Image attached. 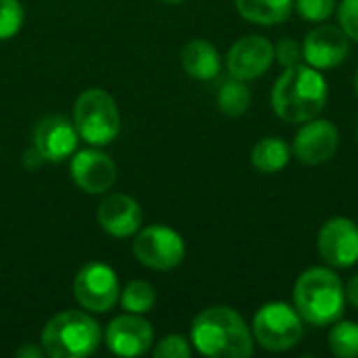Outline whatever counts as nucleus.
Wrapping results in <instances>:
<instances>
[{"instance_id": "31", "label": "nucleus", "mask_w": 358, "mask_h": 358, "mask_svg": "<svg viewBox=\"0 0 358 358\" xmlns=\"http://www.w3.org/2000/svg\"><path fill=\"white\" fill-rule=\"evenodd\" d=\"M164 2H182V0H164Z\"/></svg>"}, {"instance_id": "3", "label": "nucleus", "mask_w": 358, "mask_h": 358, "mask_svg": "<svg viewBox=\"0 0 358 358\" xmlns=\"http://www.w3.org/2000/svg\"><path fill=\"white\" fill-rule=\"evenodd\" d=\"M294 306L315 327L334 325L344 317L346 306L342 279L327 266L306 268L294 285Z\"/></svg>"}, {"instance_id": "21", "label": "nucleus", "mask_w": 358, "mask_h": 358, "mask_svg": "<svg viewBox=\"0 0 358 358\" xmlns=\"http://www.w3.org/2000/svg\"><path fill=\"white\" fill-rule=\"evenodd\" d=\"M329 348L338 358L358 357V323L336 321L329 331Z\"/></svg>"}, {"instance_id": "11", "label": "nucleus", "mask_w": 358, "mask_h": 358, "mask_svg": "<svg viewBox=\"0 0 358 358\" xmlns=\"http://www.w3.org/2000/svg\"><path fill=\"white\" fill-rule=\"evenodd\" d=\"M350 52V38L342 27L319 25L310 29L302 42V59L315 69H334Z\"/></svg>"}, {"instance_id": "6", "label": "nucleus", "mask_w": 358, "mask_h": 358, "mask_svg": "<svg viewBox=\"0 0 358 358\" xmlns=\"http://www.w3.org/2000/svg\"><path fill=\"white\" fill-rule=\"evenodd\" d=\"M252 334L264 350L285 352L300 344L304 336V319L285 302H268L254 315Z\"/></svg>"}, {"instance_id": "1", "label": "nucleus", "mask_w": 358, "mask_h": 358, "mask_svg": "<svg viewBox=\"0 0 358 358\" xmlns=\"http://www.w3.org/2000/svg\"><path fill=\"white\" fill-rule=\"evenodd\" d=\"M271 105L279 120L304 124L317 117L327 105V82L323 73L308 63L285 67L273 84Z\"/></svg>"}, {"instance_id": "15", "label": "nucleus", "mask_w": 358, "mask_h": 358, "mask_svg": "<svg viewBox=\"0 0 358 358\" xmlns=\"http://www.w3.org/2000/svg\"><path fill=\"white\" fill-rule=\"evenodd\" d=\"M78 130L61 115L44 117L34 132V149L46 162H63L78 147Z\"/></svg>"}, {"instance_id": "20", "label": "nucleus", "mask_w": 358, "mask_h": 358, "mask_svg": "<svg viewBox=\"0 0 358 358\" xmlns=\"http://www.w3.org/2000/svg\"><path fill=\"white\" fill-rule=\"evenodd\" d=\"M250 103H252V92L243 80L233 78V80L224 82L218 90V107L229 117L243 115L250 109Z\"/></svg>"}, {"instance_id": "19", "label": "nucleus", "mask_w": 358, "mask_h": 358, "mask_svg": "<svg viewBox=\"0 0 358 358\" xmlns=\"http://www.w3.org/2000/svg\"><path fill=\"white\" fill-rule=\"evenodd\" d=\"M289 157H292V147L279 136L260 138L252 149V164L256 170L264 174L281 172L289 164Z\"/></svg>"}, {"instance_id": "28", "label": "nucleus", "mask_w": 358, "mask_h": 358, "mask_svg": "<svg viewBox=\"0 0 358 358\" xmlns=\"http://www.w3.org/2000/svg\"><path fill=\"white\" fill-rule=\"evenodd\" d=\"M344 296H346V302H348V304H352L355 308H358V275H355V277L346 283Z\"/></svg>"}, {"instance_id": "32", "label": "nucleus", "mask_w": 358, "mask_h": 358, "mask_svg": "<svg viewBox=\"0 0 358 358\" xmlns=\"http://www.w3.org/2000/svg\"><path fill=\"white\" fill-rule=\"evenodd\" d=\"M357 134H358V132H357Z\"/></svg>"}, {"instance_id": "30", "label": "nucleus", "mask_w": 358, "mask_h": 358, "mask_svg": "<svg viewBox=\"0 0 358 358\" xmlns=\"http://www.w3.org/2000/svg\"><path fill=\"white\" fill-rule=\"evenodd\" d=\"M355 92H357V96H358V69H357V76H355Z\"/></svg>"}, {"instance_id": "16", "label": "nucleus", "mask_w": 358, "mask_h": 358, "mask_svg": "<svg viewBox=\"0 0 358 358\" xmlns=\"http://www.w3.org/2000/svg\"><path fill=\"white\" fill-rule=\"evenodd\" d=\"M99 224L113 237H130L141 229L143 212L136 199L124 193L107 195L96 212Z\"/></svg>"}, {"instance_id": "2", "label": "nucleus", "mask_w": 358, "mask_h": 358, "mask_svg": "<svg viewBox=\"0 0 358 358\" xmlns=\"http://www.w3.org/2000/svg\"><path fill=\"white\" fill-rule=\"evenodd\" d=\"M191 342L197 352L212 358H250L254 334L243 317L229 306H212L195 317Z\"/></svg>"}, {"instance_id": "29", "label": "nucleus", "mask_w": 358, "mask_h": 358, "mask_svg": "<svg viewBox=\"0 0 358 358\" xmlns=\"http://www.w3.org/2000/svg\"><path fill=\"white\" fill-rule=\"evenodd\" d=\"M46 355L44 348H36V346H23L17 350V357L19 358H42Z\"/></svg>"}, {"instance_id": "13", "label": "nucleus", "mask_w": 358, "mask_h": 358, "mask_svg": "<svg viewBox=\"0 0 358 358\" xmlns=\"http://www.w3.org/2000/svg\"><path fill=\"white\" fill-rule=\"evenodd\" d=\"M71 176L82 191L99 195L113 187L117 178V168L107 153L96 149H84L78 151L71 159Z\"/></svg>"}, {"instance_id": "10", "label": "nucleus", "mask_w": 358, "mask_h": 358, "mask_svg": "<svg viewBox=\"0 0 358 358\" xmlns=\"http://www.w3.org/2000/svg\"><path fill=\"white\" fill-rule=\"evenodd\" d=\"M273 61L275 44L264 36H245L237 40L227 55L229 73L243 82L264 76L271 69Z\"/></svg>"}, {"instance_id": "27", "label": "nucleus", "mask_w": 358, "mask_h": 358, "mask_svg": "<svg viewBox=\"0 0 358 358\" xmlns=\"http://www.w3.org/2000/svg\"><path fill=\"white\" fill-rule=\"evenodd\" d=\"M275 59L283 65V67H292L298 65L302 61V46L292 40V38H283L277 46H275Z\"/></svg>"}, {"instance_id": "25", "label": "nucleus", "mask_w": 358, "mask_h": 358, "mask_svg": "<svg viewBox=\"0 0 358 358\" xmlns=\"http://www.w3.org/2000/svg\"><path fill=\"white\" fill-rule=\"evenodd\" d=\"M338 21L344 34L358 42V0H342L338 4Z\"/></svg>"}, {"instance_id": "24", "label": "nucleus", "mask_w": 358, "mask_h": 358, "mask_svg": "<svg viewBox=\"0 0 358 358\" xmlns=\"http://www.w3.org/2000/svg\"><path fill=\"white\" fill-rule=\"evenodd\" d=\"M294 6L302 19L321 23L336 10V0H294Z\"/></svg>"}, {"instance_id": "22", "label": "nucleus", "mask_w": 358, "mask_h": 358, "mask_svg": "<svg viewBox=\"0 0 358 358\" xmlns=\"http://www.w3.org/2000/svg\"><path fill=\"white\" fill-rule=\"evenodd\" d=\"M122 306L126 313L145 315L155 306V289L147 281H132L122 292Z\"/></svg>"}, {"instance_id": "18", "label": "nucleus", "mask_w": 358, "mask_h": 358, "mask_svg": "<svg viewBox=\"0 0 358 358\" xmlns=\"http://www.w3.org/2000/svg\"><path fill=\"white\" fill-rule=\"evenodd\" d=\"M235 6L250 23L277 25L292 15L294 0H235Z\"/></svg>"}, {"instance_id": "12", "label": "nucleus", "mask_w": 358, "mask_h": 358, "mask_svg": "<svg viewBox=\"0 0 358 358\" xmlns=\"http://www.w3.org/2000/svg\"><path fill=\"white\" fill-rule=\"evenodd\" d=\"M340 145V132L329 120H308L294 138V155L306 166H321L329 162Z\"/></svg>"}, {"instance_id": "26", "label": "nucleus", "mask_w": 358, "mask_h": 358, "mask_svg": "<svg viewBox=\"0 0 358 358\" xmlns=\"http://www.w3.org/2000/svg\"><path fill=\"white\" fill-rule=\"evenodd\" d=\"M153 357L157 358H189L191 357V346L182 336H168L164 338L157 348L153 350Z\"/></svg>"}, {"instance_id": "4", "label": "nucleus", "mask_w": 358, "mask_h": 358, "mask_svg": "<svg viewBox=\"0 0 358 358\" xmlns=\"http://www.w3.org/2000/svg\"><path fill=\"white\" fill-rule=\"evenodd\" d=\"M101 344V329L92 317L67 310L52 317L42 331V348L52 358H82Z\"/></svg>"}, {"instance_id": "7", "label": "nucleus", "mask_w": 358, "mask_h": 358, "mask_svg": "<svg viewBox=\"0 0 358 358\" xmlns=\"http://www.w3.org/2000/svg\"><path fill=\"white\" fill-rule=\"evenodd\" d=\"M134 256L141 264L155 271H170L178 266L185 258V241L182 237L164 224L147 227L134 239Z\"/></svg>"}, {"instance_id": "17", "label": "nucleus", "mask_w": 358, "mask_h": 358, "mask_svg": "<svg viewBox=\"0 0 358 358\" xmlns=\"http://www.w3.org/2000/svg\"><path fill=\"white\" fill-rule=\"evenodd\" d=\"M185 71L195 80H214L220 73V55L208 40H191L180 55Z\"/></svg>"}, {"instance_id": "5", "label": "nucleus", "mask_w": 358, "mask_h": 358, "mask_svg": "<svg viewBox=\"0 0 358 358\" xmlns=\"http://www.w3.org/2000/svg\"><path fill=\"white\" fill-rule=\"evenodd\" d=\"M73 126L90 145H109L120 134V111L103 88L84 90L73 105Z\"/></svg>"}, {"instance_id": "23", "label": "nucleus", "mask_w": 358, "mask_h": 358, "mask_svg": "<svg viewBox=\"0 0 358 358\" xmlns=\"http://www.w3.org/2000/svg\"><path fill=\"white\" fill-rule=\"evenodd\" d=\"M23 25V6L19 0H0V40L13 38Z\"/></svg>"}, {"instance_id": "8", "label": "nucleus", "mask_w": 358, "mask_h": 358, "mask_svg": "<svg viewBox=\"0 0 358 358\" xmlns=\"http://www.w3.org/2000/svg\"><path fill=\"white\" fill-rule=\"evenodd\" d=\"M73 294L82 308L90 313H107L120 298L117 275L103 262H90L76 275Z\"/></svg>"}, {"instance_id": "14", "label": "nucleus", "mask_w": 358, "mask_h": 358, "mask_svg": "<svg viewBox=\"0 0 358 358\" xmlns=\"http://www.w3.org/2000/svg\"><path fill=\"white\" fill-rule=\"evenodd\" d=\"M109 350L117 357H141L151 348L153 329L138 315H124L109 323L105 331Z\"/></svg>"}, {"instance_id": "9", "label": "nucleus", "mask_w": 358, "mask_h": 358, "mask_svg": "<svg viewBox=\"0 0 358 358\" xmlns=\"http://www.w3.org/2000/svg\"><path fill=\"white\" fill-rule=\"evenodd\" d=\"M319 254L336 268H350L358 262V224L350 218L336 216L319 231Z\"/></svg>"}]
</instances>
